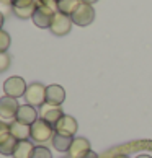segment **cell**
Instances as JSON below:
<instances>
[{
  "label": "cell",
  "instance_id": "cell-1",
  "mask_svg": "<svg viewBox=\"0 0 152 158\" xmlns=\"http://www.w3.org/2000/svg\"><path fill=\"white\" fill-rule=\"evenodd\" d=\"M54 134H56L54 126H51L49 122H46L41 118L30 126V137H31L33 142L44 143V142H48V140H52Z\"/></svg>",
  "mask_w": 152,
  "mask_h": 158
},
{
  "label": "cell",
  "instance_id": "cell-2",
  "mask_svg": "<svg viewBox=\"0 0 152 158\" xmlns=\"http://www.w3.org/2000/svg\"><path fill=\"white\" fill-rule=\"evenodd\" d=\"M72 18L69 15H64L61 11H57L54 15V18H52V23L49 26V30L52 34H56V36H66V34L71 33L72 30Z\"/></svg>",
  "mask_w": 152,
  "mask_h": 158
},
{
  "label": "cell",
  "instance_id": "cell-3",
  "mask_svg": "<svg viewBox=\"0 0 152 158\" xmlns=\"http://www.w3.org/2000/svg\"><path fill=\"white\" fill-rule=\"evenodd\" d=\"M28 85L25 83V80L21 77H10L5 80L3 83V91H5V96H10V98H20V96H25Z\"/></svg>",
  "mask_w": 152,
  "mask_h": 158
},
{
  "label": "cell",
  "instance_id": "cell-4",
  "mask_svg": "<svg viewBox=\"0 0 152 158\" xmlns=\"http://www.w3.org/2000/svg\"><path fill=\"white\" fill-rule=\"evenodd\" d=\"M71 18H72L74 25L89 26L90 23L95 20V10H93V7L89 3H80L77 7V10L71 15Z\"/></svg>",
  "mask_w": 152,
  "mask_h": 158
},
{
  "label": "cell",
  "instance_id": "cell-5",
  "mask_svg": "<svg viewBox=\"0 0 152 158\" xmlns=\"http://www.w3.org/2000/svg\"><path fill=\"white\" fill-rule=\"evenodd\" d=\"M25 99L28 104L31 106H43L46 103V86L41 83H31L28 85L26 93H25Z\"/></svg>",
  "mask_w": 152,
  "mask_h": 158
},
{
  "label": "cell",
  "instance_id": "cell-6",
  "mask_svg": "<svg viewBox=\"0 0 152 158\" xmlns=\"http://www.w3.org/2000/svg\"><path fill=\"white\" fill-rule=\"evenodd\" d=\"M18 108H20V104L15 98L2 96L0 98V119H2L3 122L15 121L16 113H18Z\"/></svg>",
  "mask_w": 152,
  "mask_h": 158
},
{
  "label": "cell",
  "instance_id": "cell-7",
  "mask_svg": "<svg viewBox=\"0 0 152 158\" xmlns=\"http://www.w3.org/2000/svg\"><path fill=\"white\" fill-rule=\"evenodd\" d=\"M38 7V0H13L11 10L21 20L33 18V13Z\"/></svg>",
  "mask_w": 152,
  "mask_h": 158
},
{
  "label": "cell",
  "instance_id": "cell-8",
  "mask_svg": "<svg viewBox=\"0 0 152 158\" xmlns=\"http://www.w3.org/2000/svg\"><path fill=\"white\" fill-rule=\"evenodd\" d=\"M54 15H56V11H52L51 8L38 3V7H36V10H34L31 20H33V23L38 28H49L51 23H52V18H54Z\"/></svg>",
  "mask_w": 152,
  "mask_h": 158
},
{
  "label": "cell",
  "instance_id": "cell-9",
  "mask_svg": "<svg viewBox=\"0 0 152 158\" xmlns=\"http://www.w3.org/2000/svg\"><path fill=\"white\" fill-rule=\"evenodd\" d=\"M79 129V124L72 116H66L64 114L62 118L59 119V122L54 126V131L57 134H62V135H69V137H74L75 132Z\"/></svg>",
  "mask_w": 152,
  "mask_h": 158
},
{
  "label": "cell",
  "instance_id": "cell-10",
  "mask_svg": "<svg viewBox=\"0 0 152 158\" xmlns=\"http://www.w3.org/2000/svg\"><path fill=\"white\" fill-rule=\"evenodd\" d=\"M38 119H39V114L34 106H31V104H20L15 121L21 122V124H26V126H31Z\"/></svg>",
  "mask_w": 152,
  "mask_h": 158
},
{
  "label": "cell",
  "instance_id": "cell-11",
  "mask_svg": "<svg viewBox=\"0 0 152 158\" xmlns=\"http://www.w3.org/2000/svg\"><path fill=\"white\" fill-rule=\"evenodd\" d=\"M62 116H64V113L59 106H51V104L44 103L43 106L39 108V118L44 119L46 122H49L51 126H56Z\"/></svg>",
  "mask_w": 152,
  "mask_h": 158
},
{
  "label": "cell",
  "instance_id": "cell-12",
  "mask_svg": "<svg viewBox=\"0 0 152 158\" xmlns=\"http://www.w3.org/2000/svg\"><path fill=\"white\" fill-rule=\"evenodd\" d=\"M66 99V91L61 85H49L46 86V103L51 106H61Z\"/></svg>",
  "mask_w": 152,
  "mask_h": 158
},
{
  "label": "cell",
  "instance_id": "cell-13",
  "mask_svg": "<svg viewBox=\"0 0 152 158\" xmlns=\"http://www.w3.org/2000/svg\"><path fill=\"white\" fill-rule=\"evenodd\" d=\"M90 148V142L84 137H74L72 145L69 148V158H82L85 153H89Z\"/></svg>",
  "mask_w": 152,
  "mask_h": 158
},
{
  "label": "cell",
  "instance_id": "cell-14",
  "mask_svg": "<svg viewBox=\"0 0 152 158\" xmlns=\"http://www.w3.org/2000/svg\"><path fill=\"white\" fill-rule=\"evenodd\" d=\"M16 143H18V140H16L11 134H5V135L0 137V153L2 155H13V152L16 148Z\"/></svg>",
  "mask_w": 152,
  "mask_h": 158
},
{
  "label": "cell",
  "instance_id": "cell-15",
  "mask_svg": "<svg viewBox=\"0 0 152 158\" xmlns=\"http://www.w3.org/2000/svg\"><path fill=\"white\" fill-rule=\"evenodd\" d=\"M10 134L16 140H28V137H30V126L21 124L18 121H11L10 122Z\"/></svg>",
  "mask_w": 152,
  "mask_h": 158
},
{
  "label": "cell",
  "instance_id": "cell-16",
  "mask_svg": "<svg viewBox=\"0 0 152 158\" xmlns=\"http://www.w3.org/2000/svg\"><path fill=\"white\" fill-rule=\"evenodd\" d=\"M33 150H34L33 142H30V140H18L16 148H15L11 156L13 158H31Z\"/></svg>",
  "mask_w": 152,
  "mask_h": 158
},
{
  "label": "cell",
  "instance_id": "cell-17",
  "mask_svg": "<svg viewBox=\"0 0 152 158\" xmlns=\"http://www.w3.org/2000/svg\"><path fill=\"white\" fill-rule=\"evenodd\" d=\"M72 140L74 137H69V135H62V134H54V137H52V147H54L57 152H69L72 145Z\"/></svg>",
  "mask_w": 152,
  "mask_h": 158
},
{
  "label": "cell",
  "instance_id": "cell-18",
  "mask_svg": "<svg viewBox=\"0 0 152 158\" xmlns=\"http://www.w3.org/2000/svg\"><path fill=\"white\" fill-rule=\"evenodd\" d=\"M80 3H82L80 0H57V10L64 15L71 16L74 11L77 10V7Z\"/></svg>",
  "mask_w": 152,
  "mask_h": 158
},
{
  "label": "cell",
  "instance_id": "cell-19",
  "mask_svg": "<svg viewBox=\"0 0 152 158\" xmlns=\"http://www.w3.org/2000/svg\"><path fill=\"white\" fill-rule=\"evenodd\" d=\"M31 158H52V155H51V150L46 148L44 145H38V147H34Z\"/></svg>",
  "mask_w": 152,
  "mask_h": 158
},
{
  "label": "cell",
  "instance_id": "cell-20",
  "mask_svg": "<svg viewBox=\"0 0 152 158\" xmlns=\"http://www.w3.org/2000/svg\"><path fill=\"white\" fill-rule=\"evenodd\" d=\"M10 43H11L10 34L7 31L0 30V52H7L10 48Z\"/></svg>",
  "mask_w": 152,
  "mask_h": 158
},
{
  "label": "cell",
  "instance_id": "cell-21",
  "mask_svg": "<svg viewBox=\"0 0 152 158\" xmlns=\"http://www.w3.org/2000/svg\"><path fill=\"white\" fill-rule=\"evenodd\" d=\"M10 62H11V59L7 52H0V73L5 72L10 67Z\"/></svg>",
  "mask_w": 152,
  "mask_h": 158
},
{
  "label": "cell",
  "instance_id": "cell-22",
  "mask_svg": "<svg viewBox=\"0 0 152 158\" xmlns=\"http://www.w3.org/2000/svg\"><path fill=\"white\" fill-rule=\"evenodd\" d=\"M38 3H39V5H44V7H48V8H51L52 11H56V13L59 11V10H57V2H56V0H38Z\"/></svg>",
  "mask_w": 152,
  "mask_h": 158
},
{
  "label": "cell",
  "instance_id": "cell-23",
  "mask_svg": "<svg viewBox=\"0 0 152 158\" xmlns=\"http://www.w3.org/2000/svg\"><path fill=\"white\" fill-rule=\"evenodd\" d=\"M10 132V124H7V122H3V121H0V137L5 135V134H8Z\"/></svg>",
  "mask_w": 152,
  "mask_h": 158
},
{
  "label": "cell",
  "instance_id": "cell-24",
  "mask_svg": "<svg viewBox=\"0 0 152 158\" xmlns=\"http://www.w3.org/2000/svg\"><path fill=\"white\" fill-rule=\"evenodd\" d=\"M82 158H98V155H97V153H95V152H93V150H90L89 153H85V155L82 156Z\"/></svg>",
  "mask_w": 152,
  "mask_h": 158
},
{
  "label": "cell",
  "instance_id": "cell-25",
  "mask_svg": "<svg viewBox=\"0 0 152 158\" xmlns=\"http://www.w3.org/2000/svg\"><path fill=\"white\" fill-rule=\"evenodd\" d=\"M82 3H89V5H93V3H97L98 0H80Z\"/></svg>",
  "mask_w": 152,
  "mask_h": 158
},
{
  "label": "cell",
  "instance_id": "cell-26",
  "mask_svg": "<svg viewBox=\"0 0 152 158\" xmlns=\"http://www.w3.org/2000/svg\"><path fill=\"white\" fill-rule=\"evenodd\" d=\"M2 26H3V13L0 11V30H2Z\"/></svg>",
  "mask_w": 152,
  "mask_h": 158
},
{
  "label": "cell",
  "instance_id": "cell-27",
  "mask_svg": "<svg viewBox=\"0 0 152 158\" xmlns=\"http://www.w3.org/2000/svg\"><path fill=\"white\" fill-rule=\"evenodd\" d=\"M136 158H152L150 155H147V153H142V155H137Z\"/></svg>",
  "mask_w": 152,
  "mask_h": 158
},
{
  "label": "cell",
  "instance_id": "cell-28",
  "mask_svg": "<svg viewBox=\"0 0 152 158\" xmlns=\"http://www.w3.org/2000/svg\"><path fill=\"white\" fill-rule=\"evenodd\" d=\"M115 158H129V156H126V155H118V156H115Z\"/></svg>",
  "mask_w": 152,
  "mask_h": 158
},
{
  "label": "cell",
  "instance_id": "cell-29",
  "mask_svg": "<svg viewBox=\"0 0 152 158\" xmlns=\"http://www.w3.org/2000/svg\"><path fill=\"white\" fill-rule=\"evenodd\" d=\"M56 2H57V0H56Z\"/></svg>",
  "mask_w": 152,
  "mask_h": 158
}]
</instances>
